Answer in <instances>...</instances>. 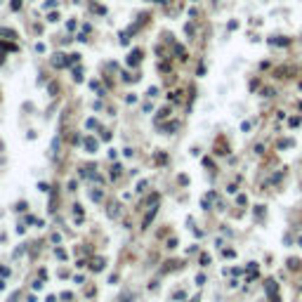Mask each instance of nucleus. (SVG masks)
Instances as JSON below:
<instances>
[{"label": "nucleus", "mask_w": 302, "mask_h": 302, "mask_svg": "<svg viewBox=\"0 0 302 302\" xmlns=\"http://www.w3.org/2000/svg\"><path fill=\"white\" fill-rule=\"evenodd\" d=\"M19 5H21V0H14V2H12V7H14V10H17Z\"/></svg>", "instance_id": "obj_2"}, {"label": "nucleus", "mask_w": 302, "mask_h": 302, "mask_svg": "<svg viewBox=\"0 0 302 302\" xmlns=\"http://www.w3.org/2000/svg\"><path fill=\"white\" fill-rule=\"evenodd\" d=\"M85 146L90 149V151H97V142H92V139H87V142H85Z\"/></svg>", "instance_id": "obj_1"}]
</instances>
